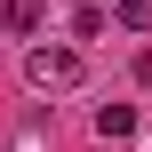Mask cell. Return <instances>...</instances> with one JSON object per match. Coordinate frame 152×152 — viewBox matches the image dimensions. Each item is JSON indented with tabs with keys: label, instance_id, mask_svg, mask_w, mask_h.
Returning a JSON list of instances; mask_svg holds the SVG:
<instances>
[{
	"label": "cell",
	"instance_id": "cell-3",
	"mask_svg": "<svg viewBox=\"0 0 152 152\" xmlns=\"http://www.w3.org/2000/svg\"><path fill=\"white\" fill-rule=\"evenodd\" d=\"M0 24H8V32H32V24H40V0H0Z\"/></svg>",
	"mask_w": 152,
	"mask_h": 152
},
{
	"label": "cell",
	"instance_id": "cell-2",
	"mask_svg": "<svg viewBox=\"0 0 152 152\" xmlns=\"http://www.w3.org/2000/svg\"><path fill=\"white\" fill-rule=\"evenodd\" d=\"M128 128H136L128 104H96V136H128Z\"/></svg>",
	"mask_w": 152,
	"mask_h": 152
},
{
	"label": "cell",
	"instance_id": "cell-4",
	"mask_svg": "<svg viewBox=\"0 0 152 152\" xmlns=\"http://www.w3.org/2000/svg\"><path fill=\"white\" fill-rule=\"evenodd\" d=\"M112 24H128V32H152V0H112Z\"/></svg>",
	"mask_w": 152,
	"mask_h": 152
},
{
	"label": "cell",
	"instance_id": "cell-5",
	"mask_svg": "<svg viewBox=\"0 0 152 152\" xmlns=\"http://www.w3.org/2000/svg\"><path fill=\"white\" fill-rule=\"evenodd\" d=\"M16 152H40V128H24V136H16Z\"/></svg>",
	"mask_w": 152,
	"mask_h": 152
},
{
	"label": "cell",
	"instance_id": "cell-1",
	"mask_svg": "<svg viewBox=\"0 0 152 152\" xmlns=\"http://www.w3.org/2000/svg\"><path fill=\"white\" fill-rule=\"evenodd\" d=\"M24 72H32V88H80V48H32L24 56Z\"/></svg>",
	"mask_w": 152,
	"mask_h": 152
}]
</instances>
